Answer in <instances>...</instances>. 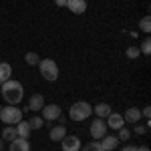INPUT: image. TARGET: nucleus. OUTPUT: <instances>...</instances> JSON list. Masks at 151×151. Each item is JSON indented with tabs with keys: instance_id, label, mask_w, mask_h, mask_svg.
<instances>
[{
	"instance_id": "f257e3e1",
	"label": "nucleus",
	"mask_w": 151,
	"mask_h": 151,
	"mask_svg": "<svg viewBox=\"0 0 151 151\" xmlns=\"http://www.w3.org/2000/svg\"><path fill=\"white\" fill-rule=\"evenodd\" d=\"M0 93H2L4 101H6L8 105H18L20 101H22V97H24V89H22V85H20L18 81L8 79L6 83H2Z\"/></svg>"
},
{
	"instance_id": "f03ea898",
	"label": "nucleus",
	"mask_w": 151,
	"mask_h": 151,
	"mask_svg": "<svg viewBox=\"0 0 151 151\" xmlns=\"http://www.w3.org/2000/svg\"><path fill=\"white\" fill-rule=\"evenodd\" d=\"M38 69H40V75H42L45 81L52 83L58 79V65L52 58H40L38 60Z\"/></svg>"
},
{
	"instance_id": "7ed1b4c3",
	"label": "nucleus",
	"mask_w": 151,
	"mask_h": 151,
	"mask_svg": "<svg viewBox=\"0 0 151 151\" xmlns=\"http://www.w3.org/2000/svg\"><path fill=\"white\" fill-rule=\"evenodd\" d=\"M93 113V107L89 103H85V101H77V103H73V107L69 109V117L73 121H85V119H89Z\"/></svg>"
},
{
	"instance_id": "20e7f679",
	"label": "nucleus",
	"mask_w": 151,
	"mask_h": 151,
	"mask_svg": "<svg viewBox=\"0 0 151 151\" xmlns=\"http://www.w3.org/2000/svg\"><path fill=\"white\" fill-rule=\"evenodd\" d=\"M0 121L6 125H16L18 121H22V109H18L16 105H8L0 109Z\"/></svg>"
},
{
	"instance_id": "39448f33",
	"label": "nucleus",
	"mask_w": 151,
	"mask_h": 151,
	"mask_svg": "<svg viewBox=\"0 0 151 151\" xmlns=\"http://www.w3.org/2000/svg\"><path fill=\"white\" fill-rule=\"evenodd\" d=\"M89 133H91L93 139H103L105 133H107V123H105V119H99V117H97L95 121H91Z\"/></svg>"
},
{
	"instance_id": "423d86ee",
	"label": "nucleus",
	"mask_w": 151,
	"mask_h": 151,
	"mask_svg": "<svg viewBox=\"0 0 151 151\" xmlns=\"http://www.w3.org/2000/svg\"><path fill=\"white\" fill-rule=\"evenodd\" d=\"M60 147H63V151H79L83 145H81V139L77 135H65L60 139Z\"/></svg>"
},
{
	"instance_id": "0eeeda50",
	"label": "nucleus",
	"mask_w": 151,
	"mask_h": 151,
	"mask_svg": "<svg viewBox=\"0 0 151 151\" xmlns=\"http://www.w3.org/2000/svg\"><path fill=\"white\" fill-rule=\"evenodd\" d=\"M40 111H42V119L45 121H55V119L60 117V107L58 105H47L45 103V107Z\"/></svg>"
},
{
	"instance_id": "6e6552de",
	"label": "nucleus",
	"mask_w": 151,
	"mask_h": 151,
	"mask_svg": "<svg viewBox=\"0 0 151 151\" xmlns=\"http://www.w3.org/2000/svg\"><path fill=\"white\" fill-rule=\"evenodd\" d=\"M107 127H111V129H115V131H119L121 127H125V119H123V115L121 113H111V115L107 117Z\"/></svg>"
},
{
	"instance_id": "1a4fd4ad",
	"label": "nucleus",
	"mask_w": 151,
	"mask_h": 151,
	"mask_svg": "<svg viewBox=\"0 0 151 151\" xmlns=\"http://www.w3.org/2000/svg\"><path fill=\"white\" fill-rule=\"evenodd\" d=\"M123 119H125V123H139L141 121V109L139 107H129L127 111H125V115H123Z\"/></svg>"
},
{
	"instance_id": "9d476101",
	"label": "nucleus",
	"mask_w": 151,
	"mask_h": 151,
	"mask_svg": "<svg viewBox=\"0 0 151 151\" xmlns=\"http://www.w3.org/2000/svg\"><path fill=\"white\" fill-rule=\"evenodd\" d=\"M67 8L75 14H83L87 10V0H67Z\"/></svg>"
},
{
	"instance_id": "9b49d317",
	"label": "nucleus",
	"mask_w": 151,
	"mask_h": 151,
	"mask_svg": "<svg viewBox=\"0 0 151 151\" xmlns=\"http://www.w3.org/2000/svg\"><path fill=\"white\" fill-rule=\"evenodd\" d=\"M42 107H45V97H42L40 93H35L30 99H28V109H30V111L36 113V111H40Z\"/></svg>"
},
{
	"instance_id": "f8f14e48",
	"label": "nucleus",
	"mask_w": 151,
	"mask_h": 151,
	"mask_svg": "<svg viewBox=\"0 0 151 151\" xmlns=\"http://www.w3.org/2000/svg\"><path fill=\"white\" fill-rule=\"evenodd\" d=\"M93 113L99 117V119H107L113 111H111V105H109V103H99V105H95V107H93Z\"/></svg>"
},
{
	"instance_id": "ddd939ff",
	"label": "nucleus",
	"mask_w": 151,
	"mask_h": 151,
	"mask_svg": "<svg viewBox=\"0 0 151 151\" xmlns=\"http://www.w3.org/2000/svg\"><path fill=\"white\" fill-rule=\"evenodd\" d=\"M10 151H30V143L28 139L16 137L14 141H10Z\"/></svg>"
},
{
	"instance_id": "4468645a",
	"label": "nucleus",
	"mask_w": 151,
	"mask_h": 151,
	"mask_svg": "<svg viewBox=\"0 0 151 151\" xmlns=\"http://www.w3.org/2000/svg\"><path fill=\"white\" fill-rule=\"evenodd\" d=\"M30 125H28V121H18L16 123V133H18V137H22V139H28L30 137Z\"/></svg>"
},
{
	"instance_id": "2eb2a0df",
	"label": "nucleus",
	"mask_w": 151,
	"mask_h": 151,
	"mask_svg": "<svg viewBox=\"0 0 151 151\" xmlns=\"http://www.w3.org/2000/svg\"><path fill=\"white\" fill-rule=\"evenodd\" d=\"M117 145H119V139H117L115 135H105V137H103V143H101V147H103L105 151L117 149Z\"/></svg>"
},
{
	"instance_id": "dca6fc26",
	"label": "nucleus",
	"mask_w": 151,
	"mask_h": 151,
	"mask_svg": "<svg viewBox=\"0 0 151 151\" xmlns=\"http://www.w3.org/2000/svg\"><path fill=\"white\" fill-rule=\"evenodd\" d=\"M50 141H60L65 135H67V127L65 125H55V127L50 129Z\"/></svg>"
},
{
	"instance_id": "f3484780",
	"label": "nucleus",
	"mask_w": 151,
	"mask_h": 151,
	"mask_svg": "<svg viewBox=\"0 0 151 151\" xmlns=\"http://www.w3.org/2000/svg\"><path fill=\"white\" fill-rule=\"evenodd\" d=\"M10 77H12L10 63H2V60H0V85H2V83H6Z\"/></svg>"
},
{
	"instance_id": "a211bd4d",
	"label": "nucleus",
	"mask_w": 151,
	"mask_h": 151,
	"mask_svg": "<svg viewBox=\"0 0 151 151\" xmlns=\"http://www.w3.org/2000/svg\"><path fill=\"white\" fill-rule=\"evenodd\" d=\"M18 137V133H16V127H12V125H6L4 131H2V141H14Z\"/></svg>"
},
{
	"instance_id": "6ab92c4d",
	"label": "nucleus",
	"mask_w": 151,
	"mask_h": 151,
	"mask_svg": "<svg viewBox=\"0 0 151 151\" xmlns=\"http://www.w3.org/2000/svg\"><path fill=\"white\" fill-rule=\"evenodd\" d=\"M139 30H143L145 35H149V30H151V18L149 16H143L139 20Z\"/></svg>"
},
{
	"instance_id": "aec40b11",
	"label": "nucleus",
	"mask_w": 151,
	"mask_h": 151,
	"mask_svg": "<svg viewBox=\"0 0 151 151\" xmlns=\"http://www.w3.org/2000/svg\"><path fill=\"white\" fill-rule=\"evenodd\" d=\"M79 151H105V149L101 147V143H99V141H91L89 145H85V147H81Z\"/></svg>"
},
{
	"instance_id": "412c9836",
	"label": "nucleus",
	"mask_w": 151,
	"mask_h": 151,
	"mask_svg": "<svg viewBox=\"0 0 151 151\" xmlns=\"http://www.w3.org/2000/svg\"><path fill=\"white\" fill-rule=\"evenodd\" d=\"M24 60H26V65H32V67H35V65H38L40 57H38L36 52H26V55H24Z\"/></svg>"
},
{
	"instance_id": "4be33fe9",
	"label": "nucleus",
	"mask_w": 151,
	"mask_h": 151,
	"mask_svg": "<svg viewBox=\"0 0 151 151\" xmlns=\"http://www.w3.org/2000/svg\"><path fill=\"white\" fill-rule=\"evenodd\" d=\"M42 117H32L30 121H28V125H30V129H42Z\"/></svg>"
},
{
	"instance_id": "5701e85b",
	"label": "nucleus",
	"mask_w": 151,
	"mask_h": 151,
	"mask_svg": "<svg viewBox=\"0 0 151 151\" xmlns=\"http://www.w3.org/2000/svg\"><path fill=\"white\" fill-rule=\"evenodd\" d=\"M139 50H141V55H149L151 52V38H145V40L141 42Z\"/></svg>"
},
{
	"instance_id": "b1692460",
	"label": "nucleus",
	"mask_w": 151,
	"mask_h": 151,
	"mask_svg": "<svg viewBox=\"0 0 151 151\" xmlns=\"http://www.w3.org/2000/svg\"><path fill=\"white\" fill-rule=\"evenodd\" d=\"M125 55H127V58H139L141 50H139V47H129Z\"/></svg>"
},
{
	"instance_id": "393cba45",
	"label": "nucleus",
	"mask_w": 151,
	"mask_h": 151,
	"mask_svg": "<svg viewBox=\"0 0 151 151\" xmlns=\"http://www.w3.org/2000/svg\"><path fill=\"white\" fill-rule=\"evenodd\" d=\"M129 137H131V131H129V129H125V127L119 129V137H117L119 141H127Z\"/></svg>"
},
{
	"instance_id": "a878e982",
	"label": "nucleus",
	"mask_w": 151,
	"mask_h": 151,
	"mask_svg": "<svg viewBox=\"0 0 151 151\" xmlns=\"http://www.w3.org/2000/svg\"><path fill=\"white\" fill-rule=\"evenodd\" d=\"M133 133H135V135H143V133H147V127H145V125H135V127H133Z\"/></svg>"
},
{
	"instance_id": "bb28decb",
	"label": "nucleus",
	"mask_w": 151,
	"mask_h": 151,
	"mask_svg": "<svg viewBox=\"0 0 151 151\" xmlns=\"http://www.w3.org/2000/svg\"><path fill=\"white\" fill-rule=\"evenodd\" d=\"M141 117H145V119H147V123H149V117H151V107H143V109H141Z\"/></svg>"
},
{
	"instance_id": "cd10ccee",
	"label": "nucleus",
	"mask_w": 151,
	"mask_h": 151,
	"mask_svg": "<svg viewBox=\"0 0 151 151\" xmlns=\"http://www.w3.org/2000/svg\"><path fill=\"white\" fill-rule=\"evenodd\" d=\"M57 6H67V0H52Z\"/></svg>"
},
{
	"instance_id": "c85d7f7f",
	"label": "nucleus",
	"mask_w": 151,
	"mask_h": 151,
	"mask_svg": "<svg viewBox=\"0 0 151 151\" xmlns=\"http://www.w3.org/2000/svg\"><path fill=\"white\" fill-rule=\"evenodd\" d=\"M121 151H137V147H133V145H125Z\"/></svg>"
},
{
	"instance_id": "c756f323",
	"label": "nucleus",
	"mask_w": 151,
	"mask_h": 151,
	"mask_svg": "<svg viewBox=\"0 0 151 151\" xmlns=\"http://www.w3.org/2000/svg\"><path fill=\"white\" fill-rule=\"evenodd\" d=\"M137 151H149V147H145V145H141V147H137Z\"/></svg>"
},
{
	"instance_id": "7c9ffc66",
	"label": "nucleus",
	"mask_w": 151,
	"mask_h": 151,
	"mask_svg": "<svg viewBox=\"0 0 151 151\" xmlns=\"http://www.w3.org/2000/svg\"><path fill=\"white\" fill-rule=\"evenodd\" d=\"M2 149H4V141L0 139V151H2Z\"/></svg>"
},
{
	"instance_id": "2f4dec72",
	"label": "nucleus",
	"mask_w": 151,
	"mask_h": 151,
	"mask_svg": "<svg viewBox=\"0 0 151 151\" xmlns=\"http://www.w3.org/2000/svg\"><path fill=\"white\" fill-rule=\"evenodd\" d=\"M0 109H2V105H0Z\"/></svg>"
}]
</instances>
